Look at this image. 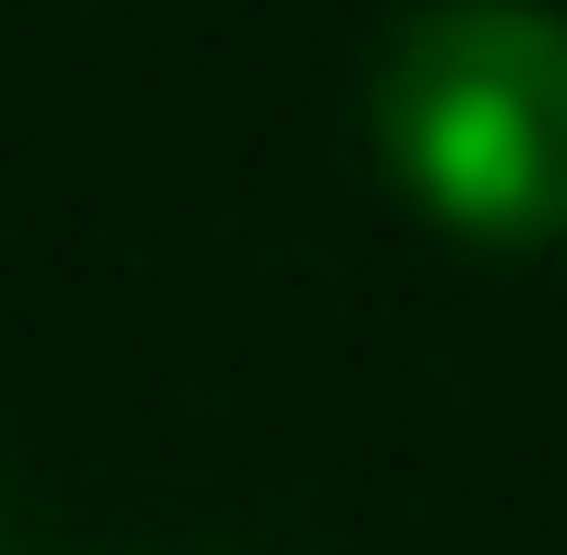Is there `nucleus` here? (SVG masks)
I'll return each instance as SVG.
<instances>
[{
	"mask_svg": "<svg viewBox=\"0 0 567 555\" xmlns=\"http://www.w3.org/2000/svg\"><path fill=\"white\" fill-rule=\"evenodd\" d=\"M374 169L471 254L567 241V12L423 0L374 61Z\"/></svg>",
	"mask_w": 567,
	"mask_h": 555,
	"instance_id": "nucleus-1",
	"label": "nucleus"
}]
</instances>
